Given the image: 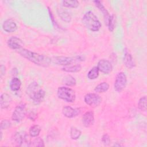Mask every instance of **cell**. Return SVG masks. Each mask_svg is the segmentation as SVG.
<instances>
[{
	"label": "cell",
	"instance_id": "obj_1",
	"mask_svg": "<svg viewBox=\"0 0 147 147\" xmlns=\"http://www.w3.org/2000/svg\"><path fill=\"white\" fill-rule=\"evenodd\" d=\"M17 52L22 57L38 66L47 67L50 65L52 61L51 58L47 56L34 52L24 48L18 49L17 51Z\"/></svg>",
	"mask_w": 147,
	"mask_h": 147
},
{
	"label": "cell",
	"instance_id": "obj_2",
	"mask_svg": "<svg viewBox=\"0 0 147 147\" xmlns=\"http://www.w3.org/2000/svg\"><path fill=\"white\" fill-rule=\"evenodd\" d=\"M26 92L33 103L36 105L41 103L45 96V91L40 87L36 82H33L28 85Z\"/></svg>",
	"mask_w": 147,
	"mask_h": 147
},
{
	"label": "cell",
	"instance_id": "obj_3",
	"mask_svg": "<svg viewBox=\"0 0 147 147\" xmlns=\"http://www.w3.org/2000/svg\"><path fill=\"white\" fill-rule=\"evenodd\" d=\"M82 23L85 27L92 32H98L102 27V24L96 17L92 11H87L82 17Z\"/></svg>",
	"mask_w": 147,
	"mask_h": 147
},
{
	"label": "cell",
	"instance_id": "obj_4",
	"mask_svg": "<svg viewBox=\"0 0 147 147\" xmlns=\"http://www.w3.org/2000/svg\"><path fill=\"white\" fill-rule=\"evenodd\" d=\"M57 95L59 98L68 103H73L76 99L75 91L72 88L65 86L59 87L57 88Z\"/></svg>",
	"mask_w": 147,
	"mask_h": 147
},
{
	"label": "cell",
	"instance_id": "obj_5",
	"mask_svg": "<svg viewBox=\"0 0 147 147\" xmlns=\"http://www.w3.org/2000/svg\"><path fill=\"white\" fill-rule=\"evenodd\" d=\"M52 61L53 63L56 65H63V66H67L71 65L73 63L78 61H83L82 57L80 56H76V57H67V56H55L53 57L52 59Z\"/></svg>",
	"mask_w": 147,
	"mask_h": 147
},
{
	"label": "cell",
	"instance_id": "obj_6",
	"mask_svg": "<svg viewBox=\"0 0 147 147\" xmlns=\"http://www.w3.org/2000/svg\"><path fill=\"white\" fill-rule=\"evenodd\" d=\"M26 113L27 109L26 104L24 103H21L15 107L13 111L11 119L16 122H20L24 119Z\"/></svg>",
	"mask_w": 147,
	"mask_h": 147
},
{
	"label": "cell",
	"instance_id": "obj_7",
	"mask_svg": "<svg viewBox=\"0 0 147 147\" xmlns=\"http://www.w3.org/2000/svg\"><path fill=\"white\" fill-rule=\"evenodd\" d=\"M127 84V77L123 72H118L115 79L114 83V88L117 92H122Z\"/></svg>",
	"mask_w": 147,
	"mask_h": 147
},
{
	"label": "cell",
	"instance_id": "obj_8",
	"mask_svg": "<svg viewBox=\"0 0 147 147\" xmlns=\"http://www.w3.org/2000/svg\"><path fill=\"white\" fill-rule=\"evenodd\" d=\"M13 141L15 144L20 146H30L31 141L28 135L25 131L16 132L14 134Z\"/></svg>",
	"mask_w": 147,
	"mask_h": 147
},
{
	"label": "cell",
	"instance_id": "obj_9",
	"mask_svg": "<svg viewBox=\"0 0 147 147\" xmlns=\"http://www.w3.org/2000/svg\"><path fill=\"white\" fill-rule=\"evenodd\" d=\"M84 102L90 106L97 107L102 102V98L97 93H88L84 97Z\"/></svg>",
	"mask_w": 147,
	"mask_h": 147
},
{
	"label": "cell",
	"instance_id": "obj_10",
	"mask_svg": "<svg viewBox=\"0 0 147 147\" xmlns=\"http://www.w3.org/2000/svg\"><path fill=\"white\" fill-rule=\"evenodd\" d=\"M96 67L99 71L104 74H109L113 69L111 62L106 59H100L98 62Z\"/></svg>",
	"mask_w": 147,
	"mask_h": 147
},
{
	"label": "cell",
	"instance_id": "obj_11",
	"mask_svg": "<svg viewBox=\"0 0 147 147\" xmlns=\"http://www.w3.org/2000/svg\"><path fill=\"white\" fill-rule=\"evenodd\" d=\"M81 113L80 108H73L69 106L63 107L62 113L65 117L68 118H73L78 116Z\"/></svg>",
	"mask_w": 147,
	"mask_h": 147
},
{
	"label": "cell",
	"instance_id": "obj_12",
	"mask_svg": "<svg viewBox=\"0 0 147 147\" xmlns=\"http://www.w3.org/2000/svg\"><path fill=\"white\" fill-rule=\"evenodd\" d=\"M7 44L10 49L17 51L22 48L23 42L20 38L16 36H12L7 40Z\"/></svg>",
	"mask_w": 147,
	"mask_h": 147
},
{
	"label": "cell",
	"instance_id": "obj_13",
	"mask_svg": "<svg viewBox=\"0 0 147 147\" xmlns=\"http://www.w3.org/2000/svg\"><path fill=\"white\" fill-rule=\"evenodd\" d=\"M17 25L12 18H8L2 24V29L7 33H13L17 30Z\"/></svg>",
	"mask_w": 147,
	"mask_h": 147
},
{
	"label": "cell",
	"instance_id": "obj_14",
	"mask_svg": "<svg viewBox=\"0 0 147 147\" xmlns=\"http://www.w3.org/2000/svg\"><path fill=\"white\" fill-rule=\"evenodd\" d=\"M82 121L83 126L86 127H89L94 124V114L92 111H88L83 114Z\"/></svg>",
	"mask_w": 147,
	"mask_h": 147
},
{
	"label": "cell",
	"instance_id": "obj_15",
	"mask_svg": "<svg viewBox=\"0 0 147 147\" xmlns=\"http://www.w3.org/2000/svg\"><path fill=\"white\" fill-rule=\"evenodd\" d=\"M123 61L125 67L129 69H131L136 66V63L132 55L127 51L126 50L124 52Z\"/></svg>",
	"mask_w": 147,
	"mask_h": 147
},
{
	"label": "cell",
	"instance_id": "obj_16",
	"mask_svg": "<svg viewBox=\"0 0 147 147\" xmlns=\"http://www.w3.org/2000/svg\"><path fill=\"white\" fill-rule=\"evenodd\" d=\"M95 5V6L102 12V13L103 14V17H104V20L105 22V24H107L108 20L110 18V14H109V11H107V10L106 9V8L104 6V5H103V3H102V2H100V1H94L93 2Z\"/></svg>",
	"mask_w": 147,
	"mask_h": 147
},
{
	"label": "cell",
	"instance_id": "obj_17",
	"mask_svg": "<svg viewBox=\"0 0 147 147\" xmlns=\"http://www.w3.org/2000/svg\"><path fill=\"white\" fill-rule=\"evenodd\" d=\"M12 99L10 95L7 93H3L1 95V100H0V105L1 108L2 109H6L8 108L10 103H11Z\"/></svg>",
	"mask_w": 147,
	"mask_h": 147
},
{
	"label": "cell",
	"instance_id": "obj_18",
	"mask_svg": "<svg viewBox=\"0 0 147 147\" xmlns=\"http://www.w3.org/2000/svg\"><path fill=\"white\" fill-rule=\"evenodd\" d=\"M57 13L59 17L60 18V19L64 22L69 23L71 21V20H72L71 15L67 10L61 7H59L57 9Z\"/></svg>",
	"mask_w": 147,
	"mask_h": 147
},
{
	"label": "cell",
	"instance_id": "obj_19",
	"mask_svg": "<svg viewBox=\"0 0 147 147\" xmlns=\"http://www.w3.org/2000/svg\"><path fill=\"white\" fill-rule=\"evenodd\" d=\"M21 86V81L17 77H13L9 83V87L11 91H18Z\"/></svg>",
	"mask_w": 147,
	"mask_h": 147
},
{
	"label": "cell",
	"instance_id": "obj_20",
	"mask_svg": "<svg viewBox=\"0 0 147 147\" xmlns=\"http://www.w3.org/2000/svg\"><path fill=\"white\" fill-rule=\"evenodd\" d=\"M62 71L66 72H70V73H76L78 72L81 71L82 69V65L79 64H76L74 65H67L61 68Z\"/></svg>",
	"mask_w": 147,
	"mask_h": 147
},
{
	"label": "cell",
	"instance_id": "obj_21",
	"mask_svg": "<svg viewBox=\"0 0 147 147\" xmlns=\"http://www.w3.org/2000/svg\"><path fill=\"white\" fill-rule=\"evenodd\" d=\"M41 130V127L38 125L32 126L29 130V134L31 137H37L39 136Z\"/></svg>",
	"mask_w": 147,
	"mask_h": 147
},
{
	"label": "cell",
	"instance_id": "obj_22",
	"mask_svg": "<svg viewBox=\"0 0 147 147\" xmlns=\"http://www.w3.org/2000/svg\"><path fill=\"white\" fill-rule=\"evenodd\" d=\"M109 84L106 82H102L98 84L94 88L95 92L96 93H103L106 92L109 89Z\"/></svg>",
	"mask_w": 147,
	"mask_h": 147
},
{
	"label": "cell",
	"instance_id": "obj_23",
	"mask_svg": "<svg viewBox=\"0 0 147 147\" xmlns=\"http://www.w3.org/2000/svg\"><path fill=\"white\" fill-rule=\"evenodd\" d=\"M62 82L63 84L67 86H74L76 84V80L75 78L70 75H65L63 78Z\"/></svg>",
	"mask_w": 147,
	"mask_h": 147
},
{
	"label": "cell",
	"instance_id": "obj_24",
	"mask_svg": "<svg viewBox=\"0 0 147 147\" xmlns=\"http://www.w3.org/2000/svg\"><path fill=\"white\" fill-rule=\"evenodd\" d=\"M69 134H70V137L71 138L72 140H76L80 138L82 134V131L77 127L75 126H72L70 129Z\"/></svg>",
	"mask_w": 147,
	"mask_h": 147
},
{
	"label": "cell",
	"instance_id": "obj_25",
	"mask_svg": "<svg viewBox=\"0 0 147 147\" xmlns=\"http://www.w3.org/2000/svg\"><path fill=\"white\" fill-rule=\"evenodd\" d=\"M99 71L96 66L93 67L87 73V78L90 80H94L98 78Z\"/></svg>",
	"mask_w": 147,
	"mask_h": 147
},
{
	"label": "cell",
	"instance_id": "obj_26",
	"mask_svg": "<svg viewBox=\"0 0 147 147\" xmlns=\"http://www.w3.org/2000/svg\"><path fill=\"white\" fill-rule=\"evenodd\" d=\"M64 7L69 8H77L79 5V2L76 0H64L62 1Z\"/></svg>",
	"mask_w": 147,
	"mask_h": 147
},
{
	"label": "cell",
	"instance_id": "obj_27",
	"mask_svg": "<svg viewBox=\"0 0 147 147\" xmlns=\"http://www.w3.org/2000/svg\"><path fill=\"white\" fill-rule=\"evenodd\" d=\"M116 21L117 19L115 15H114V14L110 15L108 22L106 24L110 32H113V30H114L116 25Z\"/></svg>",
	"mask_w": 147,
	"mask_h": 147
},
{
	"label": "cell",
	"instance_id": "obj_28",
	"mask_svg": "<svg viewBox=\"0 0 147 147\" xmlns=\"http://www.w3.org/2000/svg\"><path fill=\"white\" fill-rule=\"evenodd\" d=\"M30 146L34 147H43L45 146L44 140L41 137H37L32 141H30Z\"/></svg>",
	"mask_w": 147,
	"mask_h": 147
},
{
	"label": "cell",
	"instance_id": "obj_29",
	"mask_svg": "<svg viewBox=\"0 0 147 147\" xmlns=\"http://www.w3.org/2000/svg\"><path fill=\"white\" fill-rule=\"evenodd\" d=\"M146 101H147V99H146V96L145 95L140 98V99H139V100L138 102V107L140 110H141L142 111H146Z\"/></svg>",
	"mask_w": 147,
	"mask_h": 147
},
{
	"label": "cell",
	"instance_id": "obj_30",
	"mask_svg": "<svg viewBox=\"0 0 147 147\" xmlns=\"http://www.w3.org/2000/svg\"><path fill=\"white\" fill-rule=\"evenodd\" d=\"M48 13H49V17H50V18H51V20L52 21V25H53V26L56 28V29H62V28L60 27V26L59 25V24L57 23V22L56 21L55 17H54V15L53 14L51 10L50 9V8L49 7H48Z\"/></svg>",
	"mask_w": 147,
	"mask_h": 147
},
{
	"label": "cell",
	"instance_id": "obj_31",
	"mask_svg": "<svg viewBox=\"0 0 147 147\" xmlns=\"http://www.w3.org/2000/svg\"><path fill=\"white\" fill-rule=\"evenodd\" d=\"M11 123L10 122V121L8 119H3L1 121V123H0V128L1 130H5V129H7L9 128H10L11 127Z\"/></svg>",
	"mask_w": 147,
	"mask_h": 147
},
{
	"label": "cell",
	"instance_id": "obj_32",
	"mask_svg": "<svg viewBox=\"0 0 147 147\" xmlns=\"http://www.w3.org/2000/svg\"><path fill=\"white\" fill-rule=\"evenodd\" d=\"M110 138L107 134H104L102 137V142L105 146H108L110 144Z\"/></svg>",
	"mask_w": 147,
	"mask_h": 147
},
{
	"label": "cell",
	"instance_id": "obj_33",
	"mask_svg": "<svg viewBox=\"0 0 147 147\" xmlns=\"http://www.w3.org/2000/svg\"><path fill=\"white\" fill-rule=\"evenodd\" d=\"M28 118L31 120V121H35L36 119V118H37V114L36 112L33 111H31L30 112H29L28 114Z\"/></svg>",
	"mask_w": 147,
	"mask_h": 147
},
{
	"label": "cell",
	"instance_id": "obj_34",
	"mask_svg": "<svg viewBox=\"0 0 147 147\" xmlns=\"http://www.w3.org/2000/svg\"><path fill=\"white\" fill-rule=\"evenodd\" d=\"M0 72H1V76H3L5 75L6 73V67L3 64H1L0 66Z\"/></svg>",
	"mask_w": 147,
	"mask_h": 147
}]
</instances>
